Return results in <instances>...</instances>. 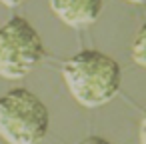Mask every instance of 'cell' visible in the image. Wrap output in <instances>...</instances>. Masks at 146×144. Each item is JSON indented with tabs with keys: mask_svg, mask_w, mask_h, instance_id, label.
<instances>
[{
	"mask_svg": "<svg viewBox=\"0 0 146 144\" xmlns=\"http://www.w3.org/2000/svg\"><path fill=\"white\" fill-rule=\"evenodd\" d=\"M64 82L74 100L86 108H98L110 102L120 88V66L108 54L82 50L62 66Z\"/></svg>",
	"mask_w": 146,
	"mask_h": 144,
	"instance_id": "1",
	"label": "cell"
},
{
	"mask_svg": "<svg viewBox=\"0 0 146 144\" xmlns=\"http://www.w3.org/2000/svg\"><path fill=\"white\" fill-rule=\"evenodd\" d=\"M48 108L26 88L0 98V138L6 144H38L48 132Z\"/></svg>",
	"mask_w": 146,
	"mask_h": 144,
	"instance_id": "2",
	"label": "cell"
},
{
	"mask_svg": "<svg viewBox=\"0 0 146 144\" xmlns=\"http://www.w3.org/2000/svg\"><path fill=\"white\" fill-rule=\"evenodd\" d=\"M44 56V44L34 26L22 16L0 26V76L6 80L24 78Z\"/></svg>",
	"mask_w": 146,
	"mask_h": 144,
	"instance_id": "3",
	"label": "cell"
},
{
	"mask_svg": "<svg viewBox=\"0 0 146 144\" xmlns=\"http://www.w3.org/2000/svg\"><path fill=\"white\" fill-rule=\"evenodd\" d=\"M52 12L68 26H88L102 10V0H50Z\"/></svg>",
	"mask_w": 146,
	"mask_h": 144,
	"instance_id": "4",
	"label": "cell"
},
{
	"mask_svg": "<svg viewBox=\"0 0 146 144\" xmlns=\"http://www.w3.org/2000/svg\"><path fill=\"white\" fill-rule=\"evenodd\" d=\"M132 58L138 66L146 68V24L138 30L134 44H132Z\"/></svg>",
	"mask_w": 146,
	"mask_h": 144,
	"instance_id": "5",
	"label": "cell"
},
{
	"mask_svg": "<svg viewBox=\"0 0 146 144\" xmlns=\"http://www.w3.org/2000/svg\"><path fill=\"white\" fill-rule=\"evenodd\" d=\"M138 138H140V144H146V110L140 118V128H138Z\"/></svg>",
	"mask_w": 146,
	"mask_h": 144,
	"instance_id": "6",
	"label": "cell"
},
{
	"mask_svg": "<svg viewBox=\"0 0 146 144\" xmlns=\"http://www.w3.org/2000/svg\"><path fill=\"white\" fill-rule=\"evenodd\" d=\"M80 144H110V142H108V140H104V138H98V136H90V138L82 140Z\"/></svg>",
	"mask_w": 146,
	"mask_h": 144,
	"instance_id": "7",
	"label": "cell"
},
{
	"mask_svg": "<svg viewBox=\"0 0 146 144\" xmlns=\"http://www.w3.org/2000/svg\"><path fill=\"white\" fill-rule=\"evenodd\" d=\"M24 2V0H0V4H4V6H10V8H14V6H20Z\"/></svg>",
	"mask_w": 146,
	"mask_h": 144,
	"instance_id": "8",
	"label": "cell"
},
{
	"mask_svg": "<svg viewBox=\"0 0 146 144\" xmlns=\"http://www.w3.org/2000/svg\"><path fill=\"white\" fill-rule=\"evenodd\" d=\"M126 2H130V4H146V0H126Z\"/></svg>",
	"mask_w": 146,
	"mask_h": 144,
	"instance_id": "9",
	"label": "cell"
}]
</instances>
